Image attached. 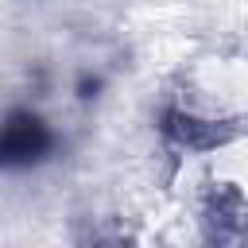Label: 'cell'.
Listing matches in <instances>:
<instances>
[{"instance_id":"6da1fadb","label":"cell","mask_w":248,"mask_h":248,"mask_svg":"<svg viewBox=\"0 0 248 248\" xmlns=\"http://www.w3.org/2000/svg\"><path fill=\"white\" fill-rule=\"evenodd\" d=\"M54 132L50 124L31 112V108H12L8 120H4V136H0V159L8 170H23V167H35L43 163L50 151H54Z\"/></svg>"},{"instance_id":"7a4b0ae2","label":"cell","mask_w":248,"mask_h":248,"mask_svg":"<svg viewBox=\"0 0 248 248\" xmlns=\"http://www.w3.org/2000/svg\"><path fill=\"white\" fill-rule=\"evenodd\" d=\"M205 236L217 244L248 240V202L236 186H217L205 202Z\"/></svg>"},{"instance_id":"3957f363","label":"cell","mask_w":248,"mask_h":248,"mask_svg":"<svg viewBox=\"0 0 248 248\" xmlns=\"http://www.w3.org/2000/svg\"><path fill=\"white\" fill-rule=\"evenodd\" d=\"M159 128H163V136L170 143H178L186 151H205V147H217V143L232 140V128L213 124V120H198V116H190L182 108H163Z\"/></svg>"}]
</instances>
